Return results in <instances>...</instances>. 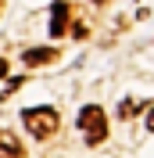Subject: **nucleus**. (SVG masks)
<instances>
[{
  "mask_svg": "<svg viewBox=\"0 0 154 158\" xmlns=\"http://www.w3.org/2000/svg\"><path fill=\"white\" fill-rule=\"evenodd\" d=\"M147 129H151V133H154V108L147 111Z\"/></svg>",
  "mask_w": 154,
  "mask_h": 158,
  "instance_id": "6",
  "label": "nucleus"
},
{
  "mask_svg": "<svg viewBox=\"0 0 154 158\" xmlns=\"http://www.w3.org/2000/svg\"><path fill=\"white\" fill-rule=\"evenodd\" d=\"M22 122H25V129H29L36 140H47L50 133H58L61 115H58L54 108H29L25 115H22Z\"/></svg>",
  "mask_w": 154,
  "mask_h": 158,
  "instance_id": "1",
  "label": "nucleus"
},
{
  "mask_svg": "<svg viewBox=\"0 0 154 158\" xmlns=\"http://www.w3.org/2000/svg\"><path fill=\"white\" fill-rule=\"evenodd\" d=\"M54 54H58L54 47H32V50H25V54H22V61H25L29 69H36V65H47V61H54Z\"/></svg>",
  "mask_w": 154,
  "mask_h": 158,
  "instance_id": "3",
  "label": "nucleus"
},
{
  "mask_svg": "<svg viewBox=\"0 0 154 158\" xmlns=\"http://www.w3.org/2000/svg\"><path fill=\"white\" fill-rule=\"evenodd\" d=\"M0 11H4V0H0Z\"/></svg>",
  "mask_w": 154,
  "mask_h": 158,
  "instance_id": "8",
  "label": "nucleus"
},
{
  "mask_svg": "<svg viewBox=\"0 0 154 158\" xmlns=\"http://www.w3.org/2000/svg\"><path fill=\"white\" fill-rule=\"evenodd\" d=\"M65 22H68V4H65V0H58V4L50 7V32L61 36V32H65Z\"/></svg>",
  "mask_w": 154,
  "mask_h": 158,
  "instance_id": "5",
  "label": "nucleus"
},
{
  "mask_svg": "<svg viewBox=\"0 0 154 158\" xmlns=\"http://www.w3.org/2000/svg\"><path fill=\"white\" fill-rule=\"evenodd\" d=\"M4 76H7V61L0 58V79H4Z\"/></svg>",
  "mask_w": 154,
  "mask_h": 158,
  "instance_id": "7",
  "label": "nucleus"
},
{
  "mask_svg": "<svg viewBox=\"0 0 154 158\" xmlns=\"http://www.w3.org/2000/svg\"><path fill=\"white\" fill-rule=\"evenodd\" d=\"M0 155L4 158H22V144L11 129H0Z\"/></svg>",
  "mask_w": 154,
  "mask_h": 158,
  "instance_id": "4",
  "label": "nucleus"
},
{
  "mask_svg": "<svg viewBox=\"0 0 154 158\" xmlns=\"http://www.w3.org/2000/svg\"><path fill=\"white\" fill-rule=\"evenodd\" d=\"M97 4H104V0H97Z\"/></svg>",
  "mask_w": 154,
  "mask_h": 158,
  "instance_id": "9",
  "label": "nucleus"
},
{
  "mask_svg": "<svg viewBox=\"0 0 154 158\" xmlns=\"http://www.w3.org/2000/svg\"><path fill=\"white\" fill-rule=\"evenodd\" d=\"M79 129H83V137L86 144H100L107 137V115L100 104H86V108L79 111Z\"/></svg>",
  "mask_w": 154,
  "mask_h": 158,
  "instance_id": "2",
  "label": "nucleus"
}]
</instances>
